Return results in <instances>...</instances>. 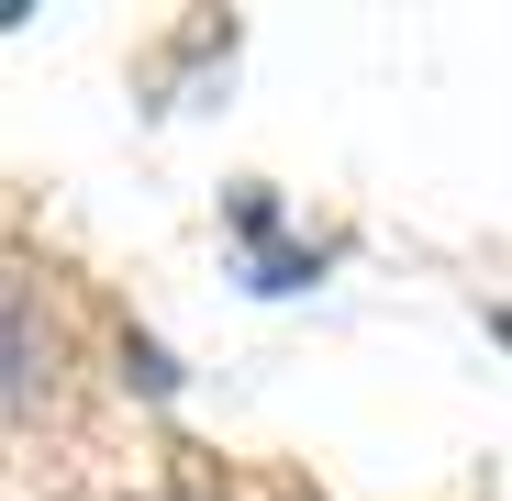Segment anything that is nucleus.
<instances>
[{"label": "nucleus", "mask_w": 512, "mask_h": 501, "mask_svg": "<svg viewBox=\"0 0 512 501\" xmlns=\"http://www.w3.org/2000/svg\"><path fill=\"white\" fill-rule=\"evenodd\" d=\"M34 401H56V346L34 334V290H12V424H34Z\"/></svg>", "instance_id": "nucleus-1"}, {"label": "nucleus", "mask_w": 512, "mask_h": 501, "mask_svg": "<svg viewBox=\"0 0 512 501\" xmlns=\"http://www.w3.org/2000/svg\"><path fill=\"white\" fill-rule=\"evenodd\" d=\"M145 501H179V490H145Z\"/></svg>", "instance_id": "nucleus-2"}]
</instances>
